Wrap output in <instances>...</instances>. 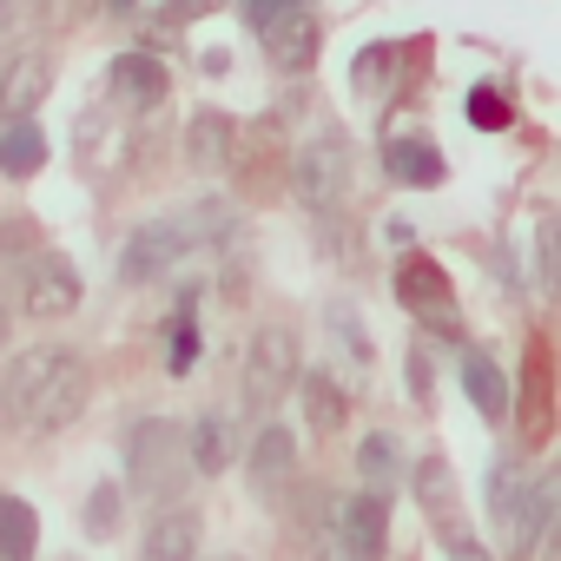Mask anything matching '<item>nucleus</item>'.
I'll return each instance as SVG.
<instances>
[{
    "label": "nucleus",
    "instance_id": "obj_1",
    "mask_svg": "<svg viewBox=\"0 0 561 561\" xmlns=\"http://www.w3.org/2000/svg\"><path fill=\"white\" fill-rule=\"evenodd\" d=\"M291 192H298V205L318 211V218H331V211L351 205V192H357V159H351V139H344L337 126L311 133V139L291 152Z\"/></svg>",
    "mask_w": 561,
    "mask_h": 561
},
{
    "label": "nucleus",
    "instance_id": "obj_2",
    "mask_svg": "<svg viewBox=\"0 0 561 561\" xmlns=\"http://www.w3.org/2000/svg\"><path fill=\"white\" fill-rule=\"evenodd\" d=\"M126 476L139 495L152 502H179V489L192 482V462H185V423L172 416H139L126 430Z\"/></svg>",
    "mask_w": 561,
    "mask_h": 561
},
{
    "label": "nucleus",
    "instance_id": "obj_3",
    "mask_svg": "<svg viewBox=\"0 0 561 561\" xmlns=\"http://www.w3.org/2000/svg\"><path fill=\"white\" fill-rule=\"evenodd\" d=\"M298 331L291 324H264L251 344H244V364H238V383L251 397V410H271L277 397H285L298 383Z\"/></svg>",
    "mask_w": 561,
    "mask_h": 561
},
{
    "label": "nucleus",
    "instance_id": "obj_4",
    "mask_svg": "<svg viewBox=\"0 0 561 561\" xmlns=\"http://www.w3.org/2000/svg\"><path fill=\"white\" fill-rule=\"evenodd\" d=\"M21 311H27V318H47V324L80 311V271H73V257L34 251V257L21 264Z\"/></svg>",
    "mask_w": 561,
    "mask_h": 561
},
{
    "label": "nucleus",
    "instance_id": "obj_5",
    "mask_svg": "<svg viewBox=\"0 0 561 561\" xmlns=\"http://www.w3.org/2000/svg\"><path fill=\"white\" fill-rule=\"evenodd\" d=\"M390 554V495H344L337 502V561H383Z\"/></svg>",
    "mask_w": 561,
    "mask_h": 561
},
{
    "label": "nucleus",
    "instance_id": "obj_6",
    "mask_svg": "<svg viewBox=\"0 0 561 561\" xmlns=\"http://www.w3.org/2000/svg\"><path fill=\"white\" fill-rule=\"evenodd\" d=\"M80 410H87V364H80V351L60 344V357H54V370H47L34 410H27V430H34V436H54V430H67Z\"/></svg>",
    "mask_w": 561,
    "mask_h": 561
},
{
    "label": "nucleus",
    "instance_id": "obj_7",
    "mask_svg": "<svg viewBox=\"0 0 561 561\" xmlns=\"http://www.w3.org/2000/svg\"><path fill=\"white\" fill-rule=\"evenodd\" d=\"M106 93H113V106L119 113H159L165 106V93H172V73H165V60L159 54H119L113 67H106Z\"/></svg>",
    "mask_w": 561,
    "mask_h": 561
},
{
    "label": "nucleus",
    "instance_id": "obj_8",
    "mask_svg": "<svg viewBox=\"0 0 561 561\" xmlns=\"http://www.w3.org/2000/svg\"><path fill=\"white\" fill-rule=\"evenodd\" d=\"M185 251H192L185 231H179L172 218H152V225H139V231L126 238V251H119V277H126V285H152V277H165Z\"/></svg>",
    "mask_w": 561,
    "mask_h": 561
},
{
    "label": "nucleus",
    "instance_id": "obj_9",
    "mask_svg": "<svg viewBox=\"0 0 561 561\" xmlns=\"http://www.w3.org/2000/svg\"><path fill=\"white\" fill-rule=\"evenodd\" d=\"M397 298H403L423 324H436L443 337L456 331V324H449V277H443V264H436V257L403 251V264H397ZM456 337H462V331H456Z\"/></svg>",
    "mask_w": 561,
    "mask_h": 561
},
{
    "label": "nucleus",
    "instance_id": "obj_10",
    "mask_svg": "<svg viewBox=\"0 0 561 561\" xmlns=\"http://www.w3.org/2000/svg\"><path fill=\"white\" fill-rule=\"evenodd\" d=\"M198 541H205V515L192 502H165L139 535V561H198Z\"/></svg>",
    "mask_w": 561,
    "mask_h": 561
},
{
    "label": "nucleus",
    "instance_id": "obj_11",
    "mask_svg": "<svg viewBox=\"0 0 561 561\" xmlns=\"http://www.w3.org/2000/svg\"><path fill=\"white\" fill-rule=\"evenodd\" d=\"M554 528V482L548 476H535V482H522V495L508 502V515H502V535H508V561H528L535 548H541V535Z\"/></svg>",
    "mask_w": 561,
    "mask_h": 561
},
{
    "label": "nucleus",
    "instance_id": "obj_12",
    "mask_svg": "<svg viewBox=\"0 0 561 561\" xmlns=\"http://www.w3.org/2000/svg\"><path fill=\"white\" fill-rule=\"evenodd\" d=\"M244 476H251V489L257 495H285L291 482H298V436L285 430V423H264L257 430V443H251V456H244Z\"/></svg>",
    "mask_w": 561,
    "mask_h": 561
},
{
    "label": "nucleus",
    "instance_id": "obj_13",
    "mask_svg": "<svg viewBox=\"0 0 561 561\" xmlns=\"http://www.w3.org/2000/svg\"><path fill=\"white\" fill-rule=\"evenodd\" d=\"M257 41H264V60H271L277 73H311V67H318V47H324V27H318L311 8H298V14H285V21H271Z\"/></svg>",
    "mask_w": 561,
    "mask_h": 561
},
{
    "label": "nucleus",
    "instance_id": "obj_14",
    "mask_svg": "<svg viewBox=\"0 0 561 561\" xmlns=\"http://www.w3.org/2000/svg\"><path fill=\"white\" fill-rule=\"evenodd\" d=\"M47 93H54V60L47 54H14L8 67H0V119L8 126L34 119Z\"/></svg>",
    "mask_w": 561,
    "mask_h": 561
},
{
    "label": "nucleus",
    "instance_id": "obj_15",
    "mask_svg": "<svg viewBox=\"0 0 561 561\" xmlns=\"http://www.w3.org/2000/svg\"><path fill=\"white\" fill-rule=\"evenodd\" d=\"M54 357H60V344H34V351H21L8 364V377H0V416H8V430H27V410H34Z\"/></svg>",
    "mask_w": 561,
    "mask_h": 561
},
{
    "label": "nucleus",
    "instance_id": "obj_16",
    "mask_svg": "<svg viewBox=\"0 0 561 561\" xmlns=\"http://www.w3.org/2000/svg\"><path fill=\"white\" fill-rule=\"evenodd\" d=\"M231 152H238V119L218 113V106L192 113V126H185V165L192 172H225Z\"/></svg>",
    "mask_w": 561,
    "mask_h": 561
},
{
    "label": "nucleus",
    "instance_id": "obj_17",
    "mask_svg": "<svg viewBox=\"0 0 561 561\" xmlns=\"http://www.w3.org/2000/svg\"><path fill=\"white\" fill-rule=\"evenodd\" d=\"M291 390L305 397V423H311V436H344V423H351V397L337 390L331 370H298Z\"/></svg>",
    "mask_w": 561,
    "mask_h": 561
},
{
    "label": "nucleus",
    "instance_id": "obj_18",
    "mask_svg": "<svg viewBox=\"0 0 561 561\" xmlns=\"http://www.w3.org/2000/svg\"><path fill=\"white\" fill-rule=\"evenodd\" d=\"M231 456H238V430H231V416L205 410V416L185 430V462H192V476H225Z\"/></svg>",
    "mask_w": 561,
    "mask_h": 561
},
{
    "label": "nucleus",
    "instance_id": "obj_19",
    "mask_svg": "<svg viewBox=\"0 0 561 561\" xmlns=\"http://www.w3.org/2000/svg\"><path fill=\"white\" fill-rule=\"evenodd\" d=\"M462 390H469V403H476L489 423H502V416L515 410L508 377H502V370H495V357H482V351H462Z\"/></svg>",
    "mask_w": 561,
    "mask_h": 561
},
{
    "label": "nucleus",
    "instance_id": "obj_20",
    "mask_svg": "<svg viewBox=\"0 0 561 561\" xmlns=\"http://www.w3.org/2000/svg\"><path fill=\"white\" fill-rule=\"evenodd\" d=\"M41 548V508L27 495H0V561H34Z\"/></svg>",
    "mask_w": 561,
    "mask_h": 561
},
{
    "label": "nucleus",
    "instance_id": "obj_21",
    "mask_svg": "<svg viewBox=\"0 0 561 561\" xmlns=\"http://www.w3.org/2000/svg\"><path fill=\"white\" fill-rule=\"evenodd\" d=\"M383 165H390V179H403V185H436V179H443L436 146H430V139H416V133H410V139L397 133V139L383 146Z\"/></svg>",
    "mask_w": 561,
    "mask_h": 561
},
{
    "label": "nucleus",
    "instance_id": "obj_22",
    "mask_svg": "<svg viewBox=\"0 0 561 561\" xmlns=\"http://www.w3.org/2000/svg\"><path fill=\"white\" fill-rule=\"evenodd\" d=\"M357 476H364V489H370V495H390V489L403 482V456H397V436L370 430V436L357 443Z\"/></svg>",
    "mask_w": 561,
    "mask_h": 561
},
{
    "label": "nucleus",
    "instance_id": "obj_23",
    "mask_svg": "<svg viewBox=\"0 0 561 561\" xmlns=\"http://www.w3.org/2000/svg\"><path fill=\"white\" fill-rule=\"evenodd\" d=\"M41 165H47V133L34 119H21V126L0 133V172H8V179H34Z\"/></svg>",
    "mask_w": 561,
    "mask_h": 561
},
{
    "label": "nucleus",
    "instance_id": "obj_24",
    "mask_svg": "<svg viewBox=\"0 0 561 561\" xmlns=\"http://www.w3.org/2000/svg\"><path fill=\"white\" fill-rule=\"evenodd\" d=\"M119 508H126V489L119 482H93L87 502H80V535L87 541H113L119 535Z\"/></svg>",
    "mask_w": 561,
    "mask_h": 561
},
{
    "label": "nucleus",
    "instance_id": "obj_25",
    "mask_svg": "<svg viewBox=\"0 0 561 561\" xmlns=\"http://www.w3.org/2000/svg\"><path fill=\"white\" fill-rule=\"evenodd\" d=\"M192 298H198V291H185V305H179V318H172V351H165V370H172V377H185V370L198 364V324H192Z\"/></svg>",
    "mask_w": 561,
    "mask_h": 561
},
{
    "label": "nucleus",
    "instance_id": "obj_26",
    "mask_svg": "<svg viewBox=\"0 0 561 561\" xmlns=\"http://www.w3.org/2000/svg\"><path fill=\"white\" fill-rule=\"evenodd\" d=\"M324 324H331V337H337L357 364H370V331H364V318H357L351 305H331V311H324Z\"/></svg>",
    "mask_w": 561,
    "mask_h": 561
},
{
    "label": "nucleus",
    "instance_id": "obj_27",
    "mask_svg": "<svg viewBox=\"0 0 561 561\" xmlns=\"http://www.w3.org/2000/svg\"><path fill=\"white\" fill-rule=\"evenodd\" d=\"M515 495H522V462H515V456H502V462H495V469H489V515H495V522H502V515H508V502H515Z\"/></svg>",
    "mask_w": 561,
    "mask_h": 561
},
{
    "label": "nucleus",
    "instance_id": "obj_28",
    "mask_svg": "<svg viewBox=\"0 0 561 561\" xmlns=\"http://www.w3.org/2000/svg\"><path fill=\"white\" fill-rule=\"evenodd\" d=\"M27 244H41V231H34L27 218H8V225H0V264H14V257L27 264V257H34Z\"/></svg>",
    "mask_w": 561,
    "mask_h": 561
},
{
    "label": "nucleus",
    "instance_id": "obj_29",
    "mask_svg": "<svg viewBox=\"0 0 561 561\" xmlns=\"http://www.w3.org/2000/svg\"><path fill=\"white\" fill-rule=\"evenodd\" d=\"M416 495H423L430 508H443V495H449V469H443V456H423V462H416Z\"/></svg>",
    "mask_w": 561,
    "mask_h": 561
},
{
    "label": "nucleus",
    "instance_id": "obj_30",
    "mask_svg": "<svg viewBox=\"0 0 561 561\" xmlns=\"http://www.w3.org/2000/svg\"><path fill=\"white\" fill-rule=\"evenodd\" d=\"M298 8H305V0H244V21L264 34L271 21H285V14H298Z\"/></svg>",
    "mask_w": 561,
    "mask_h": 561
},
{
    "label": "nucleus",
    "instance_id": "obj_31",
    "mask_svg": "<svg viewBox=\"0 0 561 561\" xmlns=\"http://www.w3.org/2000/svg\"><path fill=\"white\" fill-rule=\"evenodd\" d=\"M390 67H397V47H370V54L357 60V87H364V93H377V80H383Z\"/></svg>",
    "mask_w": 561,
    "mask_h": 561
},
{
    "label": "nucleus",
    "instance_id": "obj_32",
    "mask_svg": "<svg viewBox=\"0 0 561 561\" xmlns=\"http://www.w3.org/2000/svg\"><path fill=\"white\" fill-rule=\"evenodd\" d=\"M469 119H476V126H502V119H508V106H502L495 93H476V100H469Z\"/></svg>",
    "mask_w": 561,
    "mask_h": 561
},
{
    "label": "nucleus",
    "instance_id": "obj_33",
    "mask_svg": "<svg viewBox=\"0 0 561 561\" xmlns=\"http://www.w3.org/2000/svg\"><path fill=\"white\" fill-rule=\"evenodd\" d=\"M225 0H165V14L172 21H205V14H218Z\"/></svg>",
    "mask_w": 561,
    "mask_h": 561
},
{
    "label": "nucleus",
    "instance_id": "obj_34",
    "mask_svg": "<svg viewBox=\"0 0 561 561\" xmlns=\"http://www.w3.org/2000/svg\"><path fill=\"white\" fill-rule=\"evenodd\" d=\"M21 14H27V0H0V41L21 34Z\"/></svg>",
    "mask_w": 561,
    "mask_h": 561
},
{
    "label": "nucleus",
    "instance_id": "obj_35",
    "mask_svg": "<svg viewBox=\"0 0 561 561\" xmlns=\"http://www.w3.org/2000/svg\"><path fill=\"white\" fill-rule=\"evenodd\" d=\"M449 554H456V561H489V554H482L469 535H449Z\"/></svg>",
    "mask_w": 561,
    "mask_h": 561
},
{
    "label": "nucleus",
    "instance_id": "obj_36",
    "mask_svg": "<svg viewBox=\"0 0 561 561\" xmlns=\"http://www.w3.org/2000/svg\"><path fill=\"white\" fill-rule=\"evenodd\" d=\"M113 8H119V14H126V8H139V0H113Z\"/></svg>",
    "mask_w": 561,
    "mask_h": 561
},
{
    "label": "nucleus",
    "instance_id": "obj_37",
    "mask_svg": "<svg viewBox=\"0 0 561 561\" xmlns=\"http://www.w3.org/2000/svg\"><path fill=\"white\" fill-rule=\"evenodd\" d=\"M0 331H8V318H0Z\"/></svg>",
    "mask_w": 561,
    "mask_h": 561
}]
</instances>
